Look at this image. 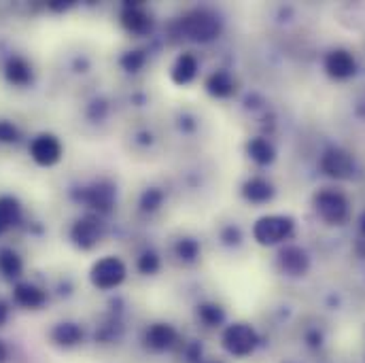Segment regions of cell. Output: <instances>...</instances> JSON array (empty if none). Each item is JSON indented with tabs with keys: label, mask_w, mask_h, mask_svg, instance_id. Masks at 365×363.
Instances as JSON below:
<instances>
[{
	"label": "cell",
	"mask_w": 365,
	"mask_h": 363,
	"mask_svg": "<svg viewBox=\"0 0 365 363\" xmlns=\"http://www.w3.org/2000/svg\"><path fill=\"white\" fill-rule=\"evenodd\" d=\"M257 347V334L247 323H234L223 332V349L234 357H247Z\"/></svg>",
	"instance_id": "6da1fadb"
},
{
	"label": "cell",
	"mask_w": 365,
	"mask_h": 363,
	"mask_svg": "<svg viewBox=\"0 0 365 363\" xmlns=\"http://www.w3.org/2000/svg\"><path fill=\"white\" fill-rule=\"evenodd\" d=\"M182 30L189 39L193 41H200V43H206V41H212L221 26H219V19L208 13V11H193L189 13L185 19H182Z\"/></svg>",
	"instance_id": "7a4b0ae2"
},
{
	"label": "cell",
	"mask_w": 365,
	"mask_h": 363,
	"mask_svg": "<svg viewBox=\"0 0 365 363\" xmlns=\"http://www.w3.org/2000/svg\"><path fill=\"white\" fill-rule=\"evenodd\" d=\"M291 232H293V219L280 217V215H270V217L259 219L253 230L259 245H276L284 240Z\"/></svg>",
	"instance_id": "3957f363"
},
{
	"label": "cell",
	"mask_w": 365,
	"mask_h": 363,
	"mask_svg": "<svg viewBox=\"0 0 365 363\" xmlns=\"http://www.w3.org/2000/svg\"><path fill=\"white\" fill-rule=\"evenodd\" d=\"M317 204V213L327 221V223H334V225H340L346 221V215H349V202L342 193L338 191H331V189H325L317 195L314 200Z\"/></svg>",
	"instance_id": "277c9868"
},
{
	"label": "cell",
	"mask_w": 365,
	"mask_h": 363,
	"mask_svg": "<svg viewBox=\"0 0 365 363\" xmlns=\"http://www.w3.org/2000/svg\"><path fill=\"white\" fill-rule=\"evenodd\" d=\"M125 278V266L117 257H104L91 268V282L98 289H113Z\"/></svg>",
	"instance_id": "5b68a950"
},
{
	"label": "cell",
	"mask_w": 365,
	"mask_h": 363,
	"mask_svg": "<svg viewBox=\"0 0 365 363\" xmlns=\"http://www.w3.org/2000/svg\"><path fill=\"white\" fill-rule=\"evenodd\" d=\"M30 153H32V158H34L36 164H41V166H53L62 158V145H60V140L56 136L43 134V136L34 138V143L30 147Z\"/></svg>",
	"instance_id": "8992f818"
},
{
	"label": "cell",
	"mask_w": 365,
	"mask_h": 363,
	"mask_svg": "<svg viewBox=\"0 0 365 363\" xmlns=\"http://www.w3.org/2000/svg\"><path fill=\"white\" fill-rule=\"evenodd\" d=\"M321 168L334 179H349L353 175V160L342 149H329L321 160Z\"/></svg>",
	"instance_id": "52a82bcc"
},
{
	"label": "cell",
	"mask_w": 365,
	"mask_h": 363,
	"mask_svg": "<svg viewBox=\"0 0 365 363\" xmlns=\"http://www.w3.org/2000/svg\"><path fill=\"white\" fill-rule=\"evenodd\" d=\"M145 342L153 351H168L177 342V332H175V327H170L166 323H155L147 329Z\"/></svg>",
	"instance_id": "ba28073f"
},
{
	"label": "cell",
	"mask_w": 365,
	"mask_h": 363,
	"mask_svg": "<svg viewBox=\"0 0 365 363\" xmlns=\"http://www.w3.org/2000/svg\"><path fill=\"white\" fill-rule=\"evenodd\" d=\"M325 68L331 77L336 79H346L355 73V60L349 51H331L327 58H325Z\"/></svg>",
	"instance_id": "9c48e42d"
},
{
	"label": "cell",
	"mask_w": 365,
	"mask_h": 363,
	"mask_svg": "<svg viewBox=\"0 0 365 363\" xmlns=\"http://www.w3.org/2000/svg\"><path fill=\"white\" fill-rule=\"evenodd\" d=\"M98 236H100V223L93 217H86V219L77 221L75 227H73V240L79 247H83V249L93 247L96 240H98Z\"/></svg>",
	"instance_id": "30bf717a"
},
{
	"label": "cell",
	"mask_w": 365,
	"mask_h": 363,
	"mask_svg": "<svg viewBox=\"0 0 365 363\" xmlns=\"http://www.w3.org/2000/svg\"><path fill=\"white\" fill-rule=\"evenodd\" d=\"M280 266H282L284 272L299 276V274H304L308 270V257H306V253L302 249L289 247V249H284L280 253Z\"/></svg>",
	"instance_id": "8fae6325"
},
{
	"label": "cell",
	"mask_w": 365,
	"mask_h": 363,
	"mask_svg": "<svg viewBox=\"0 0 365 363\" xmlns=\"http://www.w3.org/2000/svg\"><path fill=\"white\" fill-rule=\"evenodd\" d=\"M121 21H123V26H125L130 32H136V34L147 32V30L151 28V19H149V15H147L143 9L134 6V4H128V6L123 9V13H121Z\"/></svg>",
	"instance_id": "7c38bea8"
},
{
	"label": "cell",
	"mask_w": 365,
	"mask_h": 363,
	"mask_svg": "<svg viewBox=\"0 0 365 363\" xmlns=\"http://www.w3.org/2000/svg\"><path fill=\"white\" fill-rule=\"evenodd\" d=\"M83 200L90 202L91 206L100 208V210H108L113 206V200H115V189L108 183H98L83 193Z\"/></svg>",
	"instance_id": "4fadbf2b"
},
{
	"label": "cell",
	"mask_w": 365,
	"mask_h": 363,
	"mask_svg": "<svg viewBox=\"0 0 365 363\" xmlns=\"http://www.w3.org/2000/svg\"><path fill=\"white\" fill-rule=\"evenodd\" d=\"M15 300L17 304L26 306V308H38L45 304V291H41L38 287L30 285V282H19L15 287Z\"/></svg>",
	"instance_id": "5bb4252c"
},
{
	"label": "cell",
	"mask_w": 365,
	"mask_h": 363,
	"mask_svg": "<svg viewBox=\"0 0 365 363\" xmlns=\"http://www.w3.org/2000/svg\"><path fill=\"white\" fill-rule=\"evenodd\" d=\"M51 338H53V342L60 344V347H75V344L81 342L83 332H81L79 325H75V323H60V325L53 327Z\"/></svg>",
	"instance_id": "9a60e30c"
},
{
	"label": "cell",
	"mask_w": 365,
	"mask_h": 363,
	"mask_svg": "<svg viewBox=\"0 0 365 363\" xmlns=\"http://www.w3.org/2000/svg\"><path fill=\"white\" fill-rule=\"evenodd\" d=\"M195 71H197V62H195V58H193V56H189V53H182L181 58L177 60V64H175L173 79H175V83L185 86V83H189V81L195 77Z\"/></svg>",
	"instance_id": "2e32d148"
},
{
	"label": "cell",
	"mask_w": 365,
	"mask_h": 363,
	"mask_svg": "<svg viewBox=\"0 0 365 363\" xmlns=\"http://www.w3.org/2000/svg\"><path fill=\"white\" fill-rule=\"evenodd\" d=\"M19 219V204L17 200L4 195L0 198V234H4L11 225H15Z\"/></svg>",
	"instance_id": "e0dca14e"
},
{
	"label": "cell",
	"mask_w": 365,
	"mask_h": 363,
	"mask_svg": "<svg viewBox=\"0 0 365 363\" xmlns=\"http://www.w3.org/2000/svg\"><path fill=\"white\" fill-rule=\"evenodd\" d=\"M32 73H30V66L19 60V58H11L6 62V79L15 86H26L30 81Z\"/></svg>",
	"instance_id": "ac0fdd59"
},
{
	"label": "cell",
	"mask_w": 365,
	"mask_h": 363,
	"mask_svg": "<svg viewBox=\"0 0 365 363\" xmlns=\"http://www.w3.org/2000/svg\"><path fill=\"white\" fill-rule=\"evenodd\" d=\"M206 88L208 91L212 93V96H219V98H225V96H230V93H234V81H232V77L227 75V73H215V75H210V79L206 81Z\"/></svg>",
	"instance_id": "d6986e66"
},
{
	"label": "cell",
	"mask_w": 365,
	"mask_h": 363,
	"mask_svg": "<svg viewBox=\"0 0 365 363\" xmlns=\"http://www.w3.org/2000/svg\"><path fill=\"white\" fill-rule=\"evenodd\" d=\"M245 195L251 202H266L272 198V185L266 183L264 179H251L245 185Z\"/></svg>",
	"instance_id": "ffe728a7"
},
{
	"label": "cell",
	"mask_w": 365,
	"mask_h": 363,
	"mask_svg": "<svg viewBox=\"0 0 365 363\" xmlns=\"http://www.w3.org/2000/svg\"><path fill=\"white\" fill-rule=\"evenodd\" d=\"M249 153H251V158H253L255 162H259V164H270L274 160L272 145H270L268 140H264V138H253V140L249 143Z\"/></svg>",
	"instance_id": "44dd1931"
},
{
	"label": "cell",
	"mask_w": 365,
	"mask_h": 363,
	"mask_svg": "<svg viewBox=\"0 0 365 363\" xmlns=\"http://www.w3.org/2000/svg\"><path fill=\"white\" fill-rule=\"evenodd\" d=\"M0 270L9 278L19 276V272H21V260L17 257V253H13L11 249H2L0 251Z\"/></svg>",
	"instance_id": "7402d4cb"
},
{
	"label": "cell",
	"mask_w": 365,
	"mask_h": 363,
	"mask_svg": "<svg viewBox=\"0 0 365 363\" xmlns=\"http://www.w3.org/2000/svg\"><path fill=\"white\" fill-rule=\"evenodd\" d=\"M197 315H200V319H202L208 327H217V325H221V321H223V310H221L219 306H215V304H204V306H200Z\"/></svg>",
	"instance_id": "603a6c76"
},
{
	"label": "cell",
	"mask_w": 365,
	"mask_h": 363,
	"mask_svg": "<svg viewBox=\"0 0 365 363\" xmlns=\"http://www.w3.org/2000/svg\"><path fill=\"white\" fill-rule=\"evenodd\" d=\"M121 64H123V68L125 71H138L143 64H145V53L143 51H130V53H125L123 58H121Z\"/></svg>",
	"instance_id": "cb8c5ba5"
},
{
	"label": "cell",
	"mask_w": 365,
	"mask_h": 363,
	"mask_svg": "<svg viewBox=\"0 0 365 363\" xmlns=\"http://www.w3.org/2000/svg\"><path fill=\"white\" fill-rule=\"evenodd\" d=\"M138 268H140V272L143 274H153L158 272V268H160V260H158V255L155 253H145L143 257H140V262H138Z\"/></svg>",
	"instance_id": "d4e9b609"
},
{
	"label": "cell",
	"mask_w": 365,
	"mask_h": 363,
	"mask_svg": "<svg viewBox=\"0 0 365 363\" xmlns=\"http://www.w3.org/2000/svg\"><path fill=\"white\" fill-rule=\"evenodd\" d=\"M177 253L181 255V260H185V262L195 260V255H197V242L195 240H181L179 247H177Z\"/></svg>",
	"instance_id": "484cf974"
},
{
	"label": "cell",
	"mask_w": 365,
	"mask_h": 363,
	"mask_svg": "<svg viewBox=\"0 0 365 363\" xmlns=\"http://www.w3.org/2000/svg\"><path fill=\"white\" fill-rule=\"evenodd\" d=\"M160 202H162V193H160L158 189H149V191L143 195V208H145V210H153V208H158V206H160Z\"/></svg>",
	"instance_id": "4316f807"
},
{
	"label": "cell",
	"mask_w": 365,
	"mask_h": 363,
	"mask_svg": "<svg viewBox=\"0 0 365 363\" xmlns=\"http://www.w3.org/2000/svg\"><path fill=\"white\" fill-rule=\"evenodd\" d=\"M0 140H2V143L17 140V130H15L9 121H0Z\"/></svg>",
	"instance_id": "83f0119b"
},
{
	"label": "cell",
	"mask_w": 365,
	"mask_h": 363,
	"mask_svg": "<svg viewBox=\"0 0 365 363\" xmlns=\"http://www.w3.org/2000/svg\"><path fill=\"white\" fill-rule=\"evenodd\" d=\"M6 315H9V310H6V304H4V302H0V325L6 321Z\"/></svg>",
	"instance_id": "f1b7e54d"
},
{
	"label": "cell",
	"mask_w": 365,
	"mask_h": 363,
	"mask_svg": "<svg viewBox=\"0 0 365 363\" xmlns=\"http://www.w3.org/2000/svg\"><path fill=\"white\" fill-rule=\"evenodd\" d=\"M66 6H71V2H62V0H53L51 2V9H58V11L60 9H66Z\"/></svg>",
	"instance_id": "f546056e"
},
{
	"label": "cell",
	"mask_w": 365,
	"mask_h": 363,
	"mask_svg": "<svg viewBox=\"0 0 365 363\" xmlns=\"http://www.w3.org/2000/svg\"><path fill=\"white\" fill-rule=\"evenodd\" d=\"M4 359V351H2V347H0V362Z\"/></svg>",
	"instance_id": "4dcf8cb0"
},
{
	"label": "cell",
	"mask_w": 365,
	"mask_h": 363,
	"mask_svg": "<svg viewBox=\"0 0 365 363\" xmlns=\"http://www.w3.org/2000/svg\"><path fill=\"white\" fill-rule=\"evenodd\" d=\"M361 230H364V236H365V217H364V225H361Z\"/></svg>",
	"instance_id": "1f68e13d"
},
{
	"label": "cell",
	"mask_w": 365,
	"mask_h": 363,
	"mask_svg": "<svg viewBox=\"0 0 365 363\" xmlns=\"http://www.w3.org/2000/svg\"><path fill=\"white\" fill-rule=\"evenodd\" d=\"M208 363H221V362H208Z\"/></svg>",
	"instance_id": "d6a6232c"
}]
</instances>
